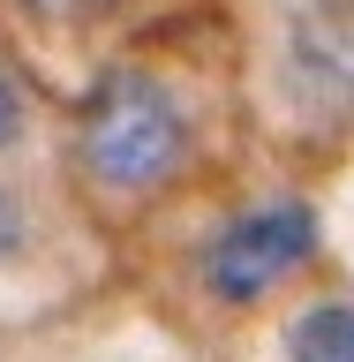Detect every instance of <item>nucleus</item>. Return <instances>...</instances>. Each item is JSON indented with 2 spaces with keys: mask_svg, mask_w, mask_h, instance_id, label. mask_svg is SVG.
Returning a JSON list of instances; mask_svg holds the SVG:
<instances>
[{
  "mask_svg": "<svg viewBox=\"0 0 354 362\" xmlns=\"http://www.w3.org/2000/svg\"><path fill=\"white\" fill-rule=\"evenodd\" d=\"M181 151H189V113L151 68H113L90 90V113H83V174L90 181H106L121 197H143L158 181H174Z\"/></svg>",
  "mask_w": 354,
  "mask_h": 362,
  "instance_id": "obj_1",
  "label": "nucleus"
},
{
  "mask_svg": "<svg viewBox=\"0 0 354 362\" xmlns=\"http://www.w3.org/2000/svg\"><path fill=\"white\" fill-rule=\"evenodd\" d=\"M309 249H317L309 204H264L203 249V287L219 302H256V294H271L279 279H294L309 264Z\"/></svg>",
  "mask_w": 354,
  "mask_h": 362,
  "instance_id": "obj_2",
  "label": "nucleus"
},
{
  "mask_svg": "<svg viewBox=\"0 0 354 362\" xmlns=\"http://www.w3.org/2000/svg\"><path fill=\"white\" fill-rule=\"evenodd\" d=\"M279 68H287L294 106L317 113V121H347L354 113V0H317L287 23V45H279Z\"/></svg>",
  "mask_w": 354,
  "mask_h": 362,
  "instance_id": "obj_3",
  "label": "nucleus"
},
{
  "mask_svg": "<svg viewBox=\"0 0 354 362\" xmlns=\"http://www.w3.org/2000/svg\"><path fill=\"white\" fill-rule=\"evenodd\" d=\"M294 362H354V302H317L287 339Z\"/></svg>",
  "mask_w": 354,
  "mask_h": 362,
  "instance_id": "obj_4",
  "label": "nucleus"
},
{
  "mask_svg": "<svg viewBox=\"0 0 354 362\" xmlns=\"http://www.w3.org/2000/svg\"><path fill=\"white\" fill-rule=\"evenodd\" d=\"M30 16H53V23H90L98 8H113V0H23Z\"/></svg>",
  "mask_w": 354,
  "mask_h": 362,
  "instance_id": "obj_5",
  "label": "nucleus"
},
{
  "mask_svg": "<svg viewBox=\"0 0 354 362\" xmlns=\"http://www.w3.org/2000/svg\"><path fill=\"white\" fill-rule=\"evenodd\" d=\"M16 121H23V106H16V90H8V76H0V144L16 136Z\"/></svg>",
  "mask_w": 354,
  "mask_h": 362,
  "instance_id": "obj_6",
  "label": "nucleus"
}]
</instances>
